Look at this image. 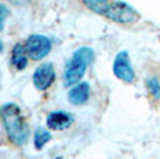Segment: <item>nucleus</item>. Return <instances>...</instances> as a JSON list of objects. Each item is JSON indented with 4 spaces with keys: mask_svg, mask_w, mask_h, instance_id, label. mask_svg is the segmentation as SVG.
Segmentation results:
<instances>
[{
    "mask_svg": "<svg viewBox=\"0 0 160 159\" xmlns=\"http://www.w3.org/2000/svg\"><path fill=\"white\" fill-rule=\"evenodd\" d=\"M2 120L8 140L17 146L25 145L30 137V127L22 117L20 107L14 103L3 104Z\"/></svg>",
    "mask_w": 160,
    "mask_h": 159,
    "instance_id": "obj_1",
    "label": "nucleus"
},
{
    "mask_svg": "<svg viewBox=\"0 0 160 159\" xmlns=\"http://www.w3.org/2000/svg\"><path fill=\"white\" fill-rule=\"evenodd\" d=\"M94 52L91 48L82 47L78 51H75L73 56L70 58V61L66 64L63 73V80L66 86H72L75 83H79V80H82V78L86 73V68L88 64L93 62Z\"/></svg>",
    "mask_w": 160,
    "mask_h": 159,
    "instance_id": "obj_2",
    "label": "nucleus"
},
{
    "mask_svg": "<svg viewBox=\"0 0 160 159\" xmlns=\"http://www.w3.org/2000/svg\"><path fill=\"white\" fill-rule=\"evenodd\" d=\"M105 17L121 24H128L138 20V13L124 2H111Z\"/></svg>",
    "mask_w": 160,
    "mask_h": 159,
    "instance_id": "obj_3",
    "label": "nucleus"
},
{
    "mask_svg": "<svg viewBox=\"0 0 160 159\" xmlns=\"http://www.w3.org/2000/svg\"><path fill=\"white\" fill-rule=\"evenodd\" d=\"M51 41L45 35H39V34H34V35L28 37L25 41V51H27L28 56L35 61H39L44 56H47L51 51Z\"/></svg>",
    "mask_w": 160,
    "mask_h": 159,
    "instance_id": "obj_4",
    "label": "nucleus"
},
{
    "mask_svg": "<svg viewBox=\"0 0 160 159\" xmlns=\"http://www.w3.org/2000/svg\"><path fill=\"white\" fill-rule=\"evenodd\" d=\"M114 75L122 82H127V83H131L135 79V72L132 69V65H131L129 61V55L128 52L122 51L118 55L115 56V61H114Z\"/></svg>",
    "mask_w": 160,
    "mask_h": 159,
    "instance_id": "obj_5",
    "label": "nucleus"
},
{
    "mask_svg": "<svg viewBox=\"0 0 160 159\" xmlns=\"http://www.w3.org/2000/svg\"><path fill=\"white\" fill-rule=\"evenodd\" d=\"M53 80H55V69L49 62L39 65L32 75L34 86L38 90H47L53 83Z\"/></svg>",
    "mask_w": 160,
    "mask_h": 159,
    "instance_id": "obj_6",
    "label": "nucleus"
},
{
    "mask_svg": "<svg viewBox=\"0 0 160 159\" xmlns=\"http://www.w3.org/2000/svg\"><path fill=\"white\" fill-rule=\"evenodd\" d=\"M73 123V117L66 111H53L48 115L47 118V126L51 130H56V131H62L70 127Z\"/></svg>",
    "mask_w": 160,
    "mask_h": 159,
    "instance_id": "obj_7",
    "label": "nucleus"
},
{
    "mask_svg": "<svg viewBox=\"0 0 160 159\" xmlns=\"http://www.w3.org/2000/svg\"><path fill=\"white\" fill-rule=\"evenodd\" d=\"M90 96V85L87 82H82L78 83L73 89H70L69 92V100L72 104H84L88 100Z\"/></svg>",
    "mask_w": 160,
    "mask_h": 159,
    "instance_id": "obj_8",
    "label": "nucleus"
},
{
    "mask_svg": "<svg viewBox=\"0 0 160 159\" xmlns=\"http://www.w3.org/2000/svg\"><path fill=\"white\" fill-rule=\"evenodd\" d=\"M27 51H25V45L21 44H16L11 51V64L17 68L18 70H22L25 66H27Z\"/></svg>",
    "mask_w": 160,
    "mask_h": 159,
    "instance_id": "obj_9",
    "label": "nucleus"
},
{
    "mask_svg": "<svg viewBox=\"0 0 160 159\" xmlns=\"http://www.w3.org/2000/svg\"><path fill=\"white\" fill-rule=\"evenodd\" d=\"M83 3H84L91 11L100 14V16H105L108 7H110V4H111V0H83Z\"/></svg>",
    "mask_w": 160,
    "mask_h": 159,
    "instance_id": "obj_10",
    "label": "nucleus"
},
{
    "mask_svg": "<svg viewBox=\"0 0 160 159\" xmlns=\"http://www.w3.org/2000/svg\"><path fill=\"white\" fill-rule=\"evenodd\" d=\"M51 141V134L48 130L45 128H37V131L34 132V145L37 149H41L45 144H48Z\"/></svg>",
    "mask_w": 160,
    "mask_h": 159,
    "instance_id": "obj_11",
    "label": "nucleus"
},
{
    "mask_svg": "<svg viewBox=\"0 0 160 159\" xmlns=\"http://www.w3.org/2000/svg\"><path fill=\"white\" fill-rule=\"evenodd\" d=\"M146 86L149 89L150 95L155 99H160V80L158 78H150L146 80Z\"/></svg>",
    "mask_w": 160,
    "mask_h": 159,
    "instance_id": "obj_12",
    "label": "nucleus"
},
{
    "mask_svg": "<svg viewBox=\"0 0 160 159\" xmlns=\"http://www.w3.org/2000/svg\"><path fill=\"white\" fill-rule=\"evenodd\" d=\"M6 14H7V10H6V7H4V6H2V28H3V24H4Z\"/></svg>",
    "mask_w": 160,
    "mask_h": 159,
    "instance_id": "obj_13",
    "label": "nucleus"
},
{
    "mask_svg": "<svg viewBox=\"0 0 160 159\" xmlns=\"http://www.w3.org/2000/svg\"><path fill=\"white\" fill-rule=\"evenodd\" d=\"M11 3H14V4H22V3H27L28 0H10Z\"/></svg>",
    "mask_w": 160,
    "mask_h": 159,
    "instance_id": "obj_14",
    "label": "nucleus"
}]
</instances>
